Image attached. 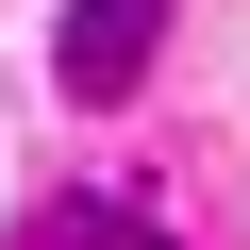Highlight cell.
<instances>
[{"label": "cell", "instance_id": "cell-2", "mask_svg": "<svg viewBox=\"0 0 250 250\" xmlns=\"http://www.w3.org/2000/svg\"><path fill=\"white\" fill-rule=\"evenodd\" d=\"M17 250H167V233H150L134 200H50V217H34Z\"/></svg>", "mask_w": 250, "mask_h": 250}, {"label": "cell", "instance_id": "cell-1", "mask_svg": "<svg viewBox=\"0 0 250 250\" xmlns=\"http://www.w3.org/2000/svg\"><path fill=\"white\" fill-rule=\"evenodd\" d=\"M167 50V0H67V34H50V83L67 100H134Z\"/></svg>", "mask_w": 250, "mask_h": 250}]
</instances>
